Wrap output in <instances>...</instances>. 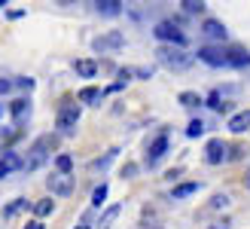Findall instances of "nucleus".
<instances>
[{
  "mask_svg": "<svg viewBox=\"0 0 250 229\" xmlns=\"http://www.w3.org/2000/svg\"><path fill=\"white\" fill-rule=\"evenodd\" d=\"M52 147H55V141H52V135H40L37 141L31 144V150H28V156H24V162H21V171H37V168H43V165L49 162V156H52Z\"/></svg>",
  "mask_w": 250,
  "mask_h": 229,
  "instance_id": "1",
  "label": "nucleus"
},
{
  "mask_svg": "<svg viewBox=\"0 0 250 229\" xmlns=\"http://www.w3.org/2000/svg\"><path fill=\"white\" fill-rule=\"evenodd\" d=\"M156 58H159V65L168 68V70H186V68H192V61H195V55L183 52L177 46H159Z\"/></svg>",
  "mask_w": 250,
  "mask_h": 229,
  "instance_id": "2",
  "label": "nucleus"
},
{
  "mask_svg": "<svg viewBox=\"0 0 250 229\" xmlns=\"http://www.w3.org/2000/svg\"><path fill=\"white\" fill-rule=\"evenodd\" d=\"M77 125H80V104H73V101H64V104L58 107V116H55V129L70 137L77 135Z\"/></svg>",
  "mask_w": 250,
  "mask_h": 229,
  "instance_id": "3",
  "label": "nucleus"
},
{
  "mask_svg": "<svg viewBox=\"0 0 250 229\" xmlns=\"http://www.w3.org/2000/svg\"><path fill=\"white\" fill-rule=\"evenodd\" d=\"M153 37L162 40V43H168V46H177V49H183L186 43H189V37H186L174 22H159L156 28H153Z\"/></svg>",
  "mask_w": 250,
  "mask_h": 229,
  "instance_id": "4",
  "label": "nucleus"
},
{
  "mask_svg": "<svg viewBox=\"0 0 250 229\" xmlns=\"http://www.w3.org/2000/svg\"><path fill=\"white\" fill-rule=\"evenodd\" d=\"M122 46H125V34L122 31H107V34H101V37H95V40H92V49H95V52H101V55L119 52Z\"/></svg>",
  "mask_w": 250,
  "mask_h": 229,
  "instance_id": "5",
  "label": "nucleus"
},
{
  "mask_svg": "<svg viewBox=\"0 0 250 229\" xmlns=\"http://www.w3.org/2000/svg\"><path fill=\"white\" fill-rule=\"evenodd\" d=\"M198 61H205L208 68H229V55L223 46H198Z\"/></svg>",
  "mask_w": 250,
  "mask_h": 229,
  "instance_id": "6",
  "label": "nucleus"
},
{
  "mask_svg": "<svg viewBox=\"0 0 250 229\" xmlns=\"http://www.w3.org/2000/svg\"><path fill=\"white\" fill-rule=\"evenodd\" d=\"M226 159H229V144L223 141V137L208 141V147H205V162L208 165H223Z\"/></svg>",
  "mask_w": 250,
  "mask_h": 229,
  "instance_id": "7",
  "label": "nucleus"
},
{
  "mask_svg": "<svg viewBox=\"0 0 250 229\" xmlns=\"http://www.w3.org/2000/svg\"><path fill=\"white\" fill-rule=\"evenodd\" d=\"M46 186H49V193H52V196L64 199V196H70V193H73V177H70V174L55 171L52 177H46Z\"/></svg>",
  "mask_w": 250,
  "mask_h": 229,
  "instance_id": "8",
  "label": "nucleus"
},
{
  "mask_svg": "<svg viewBox=\"0 0 250 229\" xmlns=\"http://www.w3.org/2000/svg\"><path fill=\"white\" fill-rule=\"evenodd\" d=\"M165 153H168V132H159V137L146 147V165L153 168V165H156L162 156H165Z\"/></svg>",
  "mask_w": 250,
  "mask_h": 229,
  "instance_id": "9",
  "label": "nucleus"
},
{
  "mask_svg": "<svg viewBox=\"0 0 250 229\" xmlns=\"http://www.w3.org/2000/svg\"><path fill=\"white\" fill-rule=\"evenodd\" d=\"M202 34L208 37V40H214V43H223L226 40V24L223 22H217V19H205V24H202Z\"/></svg>",
  "mask_w": 250,
  "mask_h": 229,
  "instance_id": "10",
  "label": "nucleus"
},
{
  "mask_svg": "<svg viewBox=\"0 0 250 229\" xmlns=\"http://www.w3.org/2000/svg\"><path fill=\"white\" fill-rule=\"evenodd\" d=\"M21 162H24V159H19V153L6 150L3 159H0V181H3V177H9L12 171H21Z\"/></svg>",
  "mask_w": 250,
  "mask_h": 229,
  "instance_id": "11",
  "label": "nucleus"
},
{
  "mask_svg": "<svg viewBox=\"0 0 250 229\" xmlns=\"http://www.w3.org/2000/svg\"><path fill=\"white\" fill-rule=\"evenodd\" d=\"M9 110H12V122L21 125L24 119L31 116V101H28V98H16V101L9 104Z\"/></svg>",
  "mask_w": 250,
  "mask_h": 229,
  "instance_id": "12",
  "label": "nucleus"
},
{
  "mask_svg": "<svg viewBox=\"0 0 250 229\" xmlns=\"http://www.w3.org/2000/svg\"><path fill=\"white\" fill-rule=\"evenodd\" d=\"M247 129H250V110H238V113H232V116H229V132L244 135Z\"/></svg>",
  "mask_w": 250,
  "mask_h": 229,
  "instance_id": "13",
  "label": "nucleus"
},
{
  "mask_svg": "<svg viewBox=\"0 0 250 229\" xmlns=\"http://www.w3.org/2000/svg\"><path fill=\"white\" fill-rule=\"evenodd\" d=\"M119 214H122V205L119 202H113L104 214H101V220H98V229H113L116 226V220H119Z\"/></svg>",
  "mask_w": 250,
  "mask_h": 229,
  "instance_id": "14",
  "label": "nucleus"
},
{
  "mask_svg": "<svg viewBox=\"0 0 250 229\" xmlns=\"http://www.w3.org/2000/svg\"><path fill=\"white\" fill-rule=\"evenodd\" d=\"M122 0H95V9L98 12H101V16H110V19H113V16H119V12H122Z\"/></svg>",
  "mask_w": 250,
  "mask_h": 229,
  "instance_id": "15",
  "label": "nucleus"
},
{
  "mask_svg": "<svg viewBox=\"0 0 250 229\" xmlns=\"http://www.w3.org/2000/svg\"><path fill=\"white\" fill-rule=\"evenodd\" d=\"M77 98H80V104H98V101L104 98V92L98 86H85V89H80Z\"/></svg>",
  "mask_w": 250,
  "mask_h": 229,
  "instance_id": "16",
  "label": "nucleus"
},
{
  "mask_svg": "<svg viewBox=\"0 0 250 229\" xmlns=\"http://www.w3.org/2000/svg\"><path fill=\"white\" fill-rule=\"evenodd\" d=\"M73 68H77V73L83 76V80H92V76L98 73V65L92 58H80V61H73Z\"/></svg>",
  "mask_w": 250,
  "mask_h": 229,
  "instance_id": "17",
  "label": "nucleus"
},
{
  "mask_svg": "<svg viewBox=\"0 0 250 229\" xmlns=\"http://www.w3.org/2000/svg\"><path fill=\"white\" fill-rule=\"evenodd\" d=\"M229 55V68H247L250 65V52H244V49H226Z\"/></svg>",
  "mask_w": 250,
  "mask_h": 229,
  "instance_id": "18",
  "label": "nucleus"
},
{
  "mask_svg": "<svg viewBox=\"0 0 250 229\" xmlns=\"http://www.w3.org/2000/svg\"><path fill=\"white\" fill-rule=\"evenodd\" d=\"M52 211H55V202H52V199H37V202H34V217H37V220L49 217Z\"/></svg>",
  "mask_w": 250,
  "mask_h": 229,
  "instance_id": "19",
  "label": "nucleus"
},
{
  "mask_svg": "<svg viewBox=\"0 0 250 229\" xmlns=\"http://www.w3.org/2000/svg\"><path fill=\"white\" fill-rule=\"evenodd\" d=\"M28 208V199H12L9 205L3 208V220H12V217H19V214Z\"/></svg>",
  "mask_w": 250,
  "mask_h": 229,
  "instance_id": "20",
  "label": "nucleus"
},
{
  "mask_svg": "<svg viewBox=\"0 0 250 229\" xmlns=\"http://www.w3.org/2000/svg\"><path fill=\"white\" fill-rule=\"evenodd\" d=\"M208 107H210V110H217V113H229V104L220 98V89H217V92H210V98H208Z\"/></svg>",
  "mask_w": 250,
  "mask_h": 229,
  "instance_id": "21",
  "label": "nucleus"
},
{
  "mask_svg": "<svg viewBox=\"0 0 250 229\" xmlns=\"http://www.w3.org/2000/svg\"><path fill=\"white\" fill-rule=\"evenodd\" d=\"M198 193V183H180V186H174V199H189V196H195Z\"/></svg>",
  "mask_w": 250,
  "mask_h": 229,
  "instance_id": "22",
  "label": "nucleus"
},
{
  "mask_svg": "<svg viewBox=\"0 0 250 229\" xmlns=\"http://www.w3.org/2000/svg\"><path fill=\"white\" fill-rule=\"evenodd\" d=\"M116 156H119V147H113V150H110V153H107L104 159H95V162H92V171H104V168H107V165L113 162Z\"/></svg>",
  "mask_w": 250,
  "mask_h": 229,
  "instance_id": "23",
  "label": "nucleus"
},
{
  "mask_svg": "<svg viewBox=\"0 0 250 229\" xmlns=\"http://www.w3.org/2000/svg\"><path fill=\"white\" fill-rule=\"evenodd\" d=\"M55 168H58L61 174H70V168H73V159L67 156V153H58V156H55Z\"/></svg>",
  "mask_w": 250,
  "mask_h": 229,
  "instance_id": "24",
  "label": "nucleus"
},
{
  "mask_svg": "<svg viewBox=\"0 0 250 229\" xmlns=\"http://www.w3.org/2000/svg\"><path fill=\"white\" fill-rule=\"evenodd\" d=\"M183 12H189V16H198V12H205V3L202 0H183Z\"/></svg>",
  "mask_w": 250,
  "mask_h": 229,
  "instance_id": "25",
  "label": "nucleus"
},
{
  "mask_svg": "<svg viewBox=\"0 0 250 229\" xmlns=\"http://www.w3.org/2000/svg\"><path fill=\"white\" fill-rule=\"evenodd\" d=\"M202 135H205V122L202 119H192L186 125V137H202Z\"/></svg>",
  "mask_w": 250,
  "mask_h": 229,
  "instance_id": "26",
  "label": "nucleus"
},
{
  "mask_svg": "<svg viewBox=\"0 0 250 229\" xmlns=\"http://www.w3.org/2000/svg\"><path fill=\"white\" fill-rule=\"evenodd\" d=\"M177 101H180L183 107H198V104H202V98H198L195 92H180V98H177Z\"/></svg>",
  "mask_w": 250,
  "mask_h": 229,
  "instance_id": "27",
  "label": "nucleus"
},
{
  "mask_svg": "<svg viewBox=\"0 0 250 229\" xmlns=\"http://www.w3.org/2000/svg\"><path fill=\"white\" fill-rule=\"evenodd\" d=\"M12 86L21 89V92H34V80H31V76H16V80H12Z\"/></svg>",
  "mask_w": 250,
  "mask_h": 229,
  "instance_id": "28",
  "label": "nucleus"
},
{
  "mask_svg": "<svg viewBox=\"0 0 250 229\" xmlns=\"http://www.w3.org/2000/svg\"><path fill=\"white\" fill-rule=\"evenodd\" d=\"M107 199V183H101V186H95V193H92V205L95 208H101V202Z\"/></svg>",
  "mask_w": 250,
  "mask_h": 229,
  "instance_id": "29",
  "label": "nucleus"
},
{
  "mask_svg": "<svg viewBox=\"0 0 250 229\" xmlns=\"http://www.w3.org/2000/svg\"><path fill=\"white\" fill-rule=\"evenodd\" d=\"M229 205V196L226 193H217L214 199H210V208H214V211H220V208H226Z\"/></svg>",
  "mask_w": 250,
  "mask_h": 229,
  "instance_id": "30",
  "label": "nucleus"
},
{
  "mask_svg": "<svg viewBox=\"0 0 250 229\" xmlns=\"http://www.w3.org/2000/svg\"><path fill=\"white\" fill-rule=\"evenodd\" d=\"M12 89H16V86H12V80H6V76H0V95L12 92Z\"/></svg>",
  "mask_w": 250,
  "mask_h": 229,
  "instance_id": "31",
  "label": "nucleus"
},
{
  "mask_svg": "<svg viewBox=\"0 0 250 229\" xmlns=\"http://www.w3.org/2000/svg\"><path fill=\"white\" fill-rule=\"evenodd\" d=\"M241 156H244V150H241V147H229V162L241 159Z\"/></svg>",
  "mask_w": 250,
  "mask_h": 229,
  "instance_id": "32",
  "label": "nucleus"
},
{
  "mask_svg": "<svg viewBox=\"0 0 250 229\" xmlns=\"http://www.w3.org/2000/svg\"><path fill=\"white\" fill-rule=\"evenodd\" d=\"M134 76H141V80H149V76H153V68H137Z\"/></svg>",
  "mask_w": 250,
  "mask_h": 229,
  "instance_id": "33",
  "label": "nucleus"
},
{
  "mask_svg": "<svg viewBox=\"0 0 250 229\" xmlns=\"http://www.w3.org/2000/svg\"><path fill=\"white\" fill-rule=\"evenodd\" d=\"M137 174V165H125L122 168V177H134Z\"/></svg>",
  "mask_w": 250,
  "mask_h": 229,
  "instance_id": "34",
  "label": "nucleus"
},
{
  "mask_svg": "<svg viewBox=\"0 0 250 229\" xmlns=\"http://www.w3.org/2000/svg\"><path fill=\"white\" fill-rule=\"evenodd\" d=\"M24 229H46V226H43V220H31V223L24 226Z\"/></svg>",
  "mask_w": 250,
  "mask_h": 229,
  "instance_id": "35",
  "label": "nucleus"
},
{
  "mask_svg": "<svg viewBox=\"0 0 250 229\" xmlns=\"http://www.w3.org/2000/svg\"><path fill=\"white\" fill-rule=\"evenodd\" d=\"M244 189H250V165H247V174H244Z\"/></svg>",
  "mask_w": 250,
  "mask_h": 229,
  "instance_id": "36",
  "label": "nucleus"
},
{
  "mask_svg": "<svg viewBox=\"0 0 250 229\" xmlns=\"http://www.w3.org/2000/svg\"><path fill=\"white\" fill-rule=\"evenodd\" d=\"M214 229H229V223L223 220V223H214Z\"/></svg>",
  "mask_w": 250,
  "mask_h": 229,
  "instance_id": "37",
  "label": "nucleus"
},
{
  "mask_svg": "<svg viewBox=\"0 0 250 229\" xmlns=\"http://www.w3.org/2000/svg\"><path fill=\"white\" fill-rule=\"evenodd\" d=\"M0 116H3V104H0Z\"/></svg>",
  "mask_w": 250,
  "mask_h": 229,
  "instance_id": "38",
  "label": "nucleus"
},
{
  "mask_svg": "<svg viewBox=\"0 0 250 229\" xmlns=\"http://www.w3.org/2000/svg\"><path fill=\"white\" fill-rule=\"evenodd\" d=\"M77 229H89V226H77Z\"/></svg>",
  "mask_w": 250,
  "mask_h": 229,
  "instance_id": "39",
  "label": "nucleus"
},
{
  "mask_svg": "<svg viewBox=\"0 0 250 229\" xmlns=\"http://www.w3.org/2000/svg\"><path fill=\"white\" fill-rule=\"evenodd\" d=\"M0 6H6V3H3V0H0Z\"/></svg>",
  "mask_w": 250,
  "mask_h": 229,
  "instance_id": "40",
  "label": "nucleus"
}]
</instances>
